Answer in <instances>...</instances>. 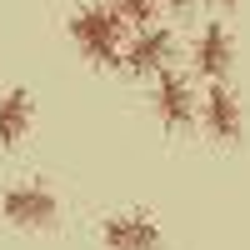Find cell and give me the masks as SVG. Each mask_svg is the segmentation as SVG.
I'll return each instance as SVG.
<instances>
[{
	"label": "cell",
	"mask_w": 250,
	"mask_h": 250,
	"mask_svg": "<svg viewBox=\"0 0 250 250\" xmlns=\"http://www.w3.org/2000/svg\"><path fill=\"white\" fill-rule=\"evenodd\" d=\"M65 30H70V45L90 60V65H120V55H125V20L115 15V5H80L70 20H65Z\"/></svg>",
	"instance_id": "1"
},
{
	"label": "cell",
	"mask_w": 250,
	"mask_h": 250,
	"mask_svg": "<svg viewBox=\"0 0 250 250\" xmlns=\"http://www.w3.org/2000/svg\"><path fill=\"white\" fill-rule=\"evenodd\" d=\"M0 210H5V220L20 225V230H45V225H55V215H60V200H55L50 185L20 180V185H5Z\"/></svg>",
	"instance_id": "2"
},
{
	"label": "cell",
	"mask_w": 250,
	"mask_h": 250,
	"mask_svg": "<svg viewBox=\"0 0 250 250\" xmlns=\"http://www.w3.org/2000/svg\"><path fill=\"white\" fill-rule=\"evenodd\" d=\"M190 65L205 85H215V80H230V65H235V35L225 20H205L190 40Z\"/></svg>",
	"instance_id": "3"
},
{
	"label": "cell",
	"mask_w": 250,
	"mask_h": 250,
	"mask_svg": "<svg viewBox=\"0 0 250 250\" xmlns=\"http://www.w3.org/2000/svg\"><path fill=\"white\" fill-rule=\"evenodd\" d=\"M200 130L210 135L215 145H235L240 130H245V110H240V95L230 90V80H215V85H205L200 95Z\"/></svg>",
	"instance_id": "4"
},
{
	"label": "cell",
	"mask_w": 250,
	"mask_h": 250,
	"mask_svg": "<svg viewBox=\"0 0 250 250\" xmlns=\"http://www.w3.org/2000/svg\"><path fill=\"white\" fill-rule=\"evenodd\" d=\"M170 55H175V35H170V25H145V30H135L130 40H125L120 70L135 75V80H145V75L170 70Z\"/></svg>",
	"instance_id": "5"
},
{
	"label": "cell",
	"mask_w": 250,
	"mask_h": 250,
	"mask_svg": "<svg viewBox=\"0 0 250 250\" xmlns=\"http://www.w3.org/2000/svg\"><path fill=\"white\" fill-rule=\"evenodd\" d=\"M150 100H155L160 125H170V130H185V125H195V115H200V95H195L185 70H160Z\"/></svg>",
	"instance_id": "6"
},
{
	"label": "cell",
	"mask_w": 250,
	"mask_h": 250,
	"mask_svg": "<svg viewBox=\"0 0 250 250\" xmlns=\"http://www.w3.org/2000/svg\"><path fill=\"white\" fill-rule=\"evenodd\" d=\"M100 240L105 250H160L165 235H160V220H150L145 210H120L100 225Z\"/></svg>",
	"instance_id": "7"
},
{
	"label": "cell",
	"mask_w": 250,
	"mask_h": 250,
	"mask_svg": "<svg viewBox=\"0 0 250 250\" xmlns=\"http://www.w3.org/2000/svg\"><path fill=\"white\" fill-rule=\"evenodd\" d=\"M30 120H35V100H30L25 85H15V90L0 95V150H10V145L25 140Z\"/></svg>",
	"instance_id": "8"
},
{
	"label": "cell",
	"mask_w": 250,
	"mask_h": 250,
	"mask_svg": "<svg viewBox=\"0 0 250 250\" xmlns=\"http://www.w3.org/2000/svg\"><path fill=\"white\" fill-rule=\"evenodd\" d=\"M115 15L125 20V25L145 30V25H155V15H160V0H115Z\"/></svg>",
	"instance_id": "9"
},
{
	"label": "cell",
	"mask_w": 250,
	"mask_h": 250,
	"mask_svg": "<svg viewBox=\"0 0 250 250\" xmlns=\"http://www.w3.org/2000/svg\"><path fill=\"white\" fill-rule=\"evenodd\" d=\"M190 5H195V0H160V10H170V15H185Z\"/></svg>",
	"instance_id": "10"
},
{
	"label": "cell",
	"mask_w": 250,
	"mask_h": 250,
	"mask_svg": "<svg viewBox=\"0 0 250 250\" xmlns=\"http://www.w3.org/2000/svg\"><path fill=\"white\" fill-rule=\"evenodd\" d=\"M210 5H215V10H230V5H240V0H210Z\"/></svg>",
	"instance_id": "11"
}]
</instances>
